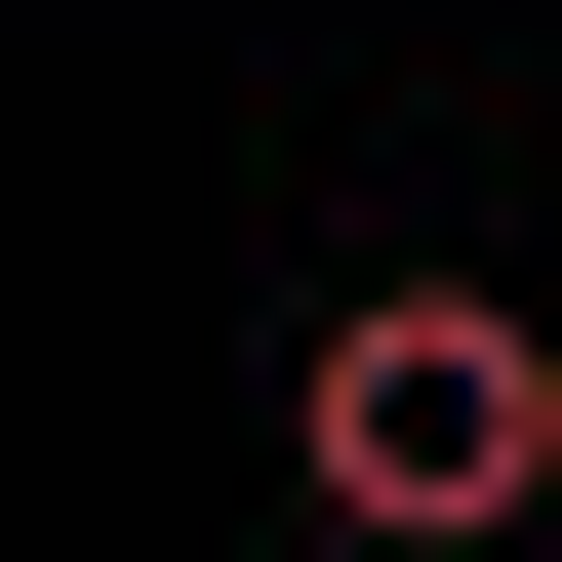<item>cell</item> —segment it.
Returning a JSON list of instances; mask_svg holds the SVG:
<instances>
[{
	"mask_svg": "<svg viewBox=\"0 0 562 562\" xmlns=\"http://www.w3.org/2000/svg\"><path fill=\"white\" fill-rule=\"evenodd\" d=\"M281 522H322V562H522L562 522V322H522V281H362L322 402H281Z\"/></svg>",
	"mask_w": 562,
	"mask_h": 562,
	"instance_id": "obj_1",
	"label": "cell"
}]
</instances>
